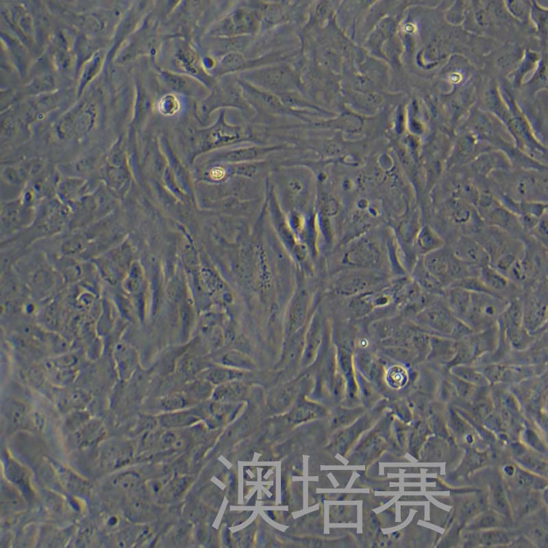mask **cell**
I'll use <instances>...</instances> for the list:
<instances>
[{"label":"cell","instance_id":"1","mask_svg":"<svg viewBox=\"0 0 548 548\" xmlns=\"http://www.w3.org/2000/svg\"><path fill=\"white\" fill-rule=\"evenodd\" d=\"M547 170L517 168L497 170L487 178L493 196L516 201L547 203Z\"/></svg>","mask_w":548,"mask_h":548},{"label":"cell","instance_id":"2","mask_svg":"<svg viewBox=\"0 0 548 548\" xmlns=\"http://www.w3.org/2000/svg\"><path fill=\"white\" fill-rule=\"evenodd\" d=\"M232 75L221 77L208 94L199 100L195 106V116L198 121L204 123L214 111L229 108L250 112L252 108L242 94L238 79H234Z\"/></svg>","mask_w":548,"mask_h":548},{"label":"cell","instance_id":"3","mask_svg":"<svg viewBox=\"0 0 548 548\" xmlns=\"http://www.w3.org/2000/svg\"><path fill=\"white\" fill-rule=\"evenodd\" d=\"M239 79L276 95L298 91L301 88L297 73L283 64L251 68L240 72Z\"/></svg>","mask_w":548,"mask_h":548},{"label":"cell","instance_id":"4","mask_svg":"<svg viewBox=\"0 0 548 548\" xmlns=\"http://www.w3.org/2000/svg\"><path fill=\"white\" fill-rule=\"evenodd\" d=\"M190 134L200 153L214 149L238 143L249 139L247 130L241 126L229 123L225 119V110H221L216 121L203 129H191Z\"/></svg>","mask_w":548,"mask_h":548},{"label":"cell","instance_id":"5","mask_svg":"<svg viewBox=\"0 0 548 548\" xmlns=\"http://www.w3.org/2000/svg\"><path fill=\"white\" fill-rule=\"evenodd\" d=\"M262 18L251 6L236 8L216 22L209 31L213 38H228L250 36L258 32Z\"/></svg>","mask_w":548,"mask_h":548},{"label":"cell","instance_id":"6","mask_svg":"<svg viewBox=\"0 0 548 548\" xmlns=\"http://www.w3.org/2000/svg\"><path fill=\"white\" fill-rule=\"evenodd\" d=\"M509 303L508 299L488 293H472L469 312L464 320L474 332L497 325L498 319Z\"/></svg>","mask_w":548,"mask_h":548},{"label":"cell","instance_id":"7","mask_svg":"<svg viewBox=\"0 0 548 548\" xmlns=\"http://www.w3.org/2000/svg\"><path fill=\"white\" fill-rule=\"evenodd\" d=\"M457 319L447 306L443 296L413 317L415 324L430 335L450 338Z\"/></svg>","mask_w":548,"mask_h":548},{"label":"cell","instance_id":"8","mask_svg":"<svg viewBox=\"0 0 548 548\" xmlns=\"http://www.w3.org/2000/svg\"><path fill=\"white\" fill-rule=\"evenodd\" d=\"M171 60L178 71L177 72L198 79L209 90L215 84L214 76L206 70L199 54L187 41L179 40L177 42L172 53Z\"/></svg>","mask_w":548,"mask_h":548},{"label":"cell","instance_id":"9","mask_svg":"<svg viewBox=\"0 0 548 548\" xmlns=\"http://www.w3.org/2000/svg\"><path fill=\"white\" fill-rule=\"evenodd\" d=\"M95 116L91 103H81L62 117L58 124V133L64 139L81 137L92 128Z\"/></svg>","mask_w":548,"mask_h":548},{"label":"cell","instance_id":"10","mask_svg":"<svg viewBox=\"0 0 548 548\" xmlns=\"http://www.w3.org/2000/svg\"><path fill=\"white\" fill-rule=\"evenodd\" d=\"M242 94L255 110H263L272 114H290L302 119V112L293 111L287 108L275 94L260 89L238 78Z\"/></svg>","mask_w":548,"mask_h":548},{"label":"cell","instance_id":"11","mask_svg":"<svg viewBox=\"0 0 548 548\" xmlns=\"http://www.w3.org/2000/svg\"><path fill=\"white\" fill-rule=\"evenodd\" d=\"M449 247L458 259L471 266L479 269L490 264L487 251L473 236H459Z\"/></svg>","mask_w":548,"mask_h":548},{"label":"cell","instance_id":"12","mask_svg":"<svg viewBox=\"0 0 548 548\" xmlns=\"http://www.w3.org/2000/svg\"><path fill=\"white\" fill-rule=\"evenodd\" d=\"M160 74L166 86L172 93L202 99L210 91L202 82L188 75L162 69Z\"/></svg>","mask_w":548,"mask_h":548},{"label":"cell","instance_id":"13","mask_svg":"<svg viewBox=\"0 0 548 548\" xmlns=\"http://www.w3.org/2000/svg\"><path fill=\"white\" fill-rule=\"evenodd\" d=\"M33 210V208L23 204L20 198L2 205L1 231L12 232L28 225L36 217Z\"/></svg>","mask_w":548,"mask_h":548},{"label":"cell","instance_id":"14","mask_svg":"<svg viewBox=\"0 0 548 548\" xmlns=\"http://www.w3.org/2000/svg\"><path fill=\"white\" fill-rule=\"evenodd\" d=\"M133 449L131 445L122 440H112L105 443L99 453V462L107 470H115L127 464L132 459Z\"/></svg>","mask_w":548,"mask_h":548},{"label":"cell","instance_id":"15","mask_svg":"<svg viewBox=\"0 0 548 548\" xmlns=\"http://www.w3.org/2000/svg\"><path fill=\"white\" fill-rule=\"evenodd\" d=\"M1 460L3 473L8 482L16 488L23 497H31L33 490L28 470L10 456L6 450L2 452Z\"/></svg>","mask_w":548,"mask_h":548},{"label":"cell","instance_id":"16","mask_svg":"<svg viewBox=\"0 0 548 548\" xmlns=\"http://www.w3.org/2000/svg\"><path fill=\"white\" fill-rule=\"evenodd\" d=\"M71 434L75 445L80 449H86L101 443L106 436V431L100 421L90 417Z\"/></svg>","mask_w":548,"mask_h":548},{"label":"cell","instance_id":"17","mask_svg":"<svg viewBox=\"0 0 548 548\" xmlns=\"http://www.w3.org/2000/svg\"><path fill=\"white\" fill-rule=\"evenodd\" d=\"M453 252L450 247L445 245L422 257L426 269L446 288L448 286L447 273Z\"/></svg>","mask_w":548,"mask_h":548},{"label":"cell","instance_id":"18","mask_svg":"<svg viewBox=\"0 0 548 548\" xmlns=\"http://www.w3.org/2000/svg\"><path fill=\"white\" fill-rule=\"evenodd\" d=\"M379 249L368 240L351 247L344 258V263L356 267H372L379 260Z\"/></svg>","mask_w":548,"mask_h":548},{"label":"cell","instance_id":"19","mask_svg":"<svg viewBox=\"0 0 548 548\" xmlns=\"http://www.w3.org/2000/svg\"><path fill=\"white\" fill-rule=\"evenodd\" d=\"M457 350V340L449 337L430 335L429 349L425 360L447 365L454 358Z\"/></svg>","mask_w":548,"mask_h":548},{"label":"cell","instance_id":"20","mask_svg":"<svg viewBox=\"0 0 548 548\" xmlns=\"http://www.w3.org/2000/svg\"><path fill=\"white\" fill-rule=\"evenodd\" d=\"M377 278L367 273L345 275L336 282L334 289L340 295H360L362 291L375 284Z\"/></svg>","mask_w":548,"mask_h":548},{"label":"cell","instance_id":"21","mask_svg":"<svg viewBox=\"0 0 548 548\" xmlns=\"http://www.w3.org/2000/svg\"><path fill=\"white\" fill-rule=\"evenodd\" d=\"M50 460L60 482L68 490L78 495H87L90 493L89 481L57 461Z\"/></svg>","mask_w":548,"mask_h":548},{"label":"cell","instance_id":"22","mask_svg":"<svg viewBox=\"0 0 548 548\" xmlns=\"http://www.w3.org/2000/svg\"><path fill=\"white\" fill-rule=\"evenodd\" d=\"M445 240L430 225H421L414 238L413 246L417 257H423L445 246Z\"/></svg>","mask_w":548,"mask_h":548},{"label":"cell","instance_id":"23","mask_svg":"<svg viewBox=\"0 0 548 548\" xmlns=\"http://www.w3.org/2000/svg\"><path fill=\"white\" fill-rule=\"evenodd\" d=\"M472 293L457 286H449L445 289L443 297L451 312L458 319L464 321L471 303Z\"/></svg>","mask_w":548,"mask_h":548},{"label":"cell","instance_id":"24","mask_svg":"<svg viewBox=\"0 0 548 548\" xmlns=\"http://www.w3.org/2000/svg\"><path fill=\"white\" fill-rule=\"evenodd\" d=\"M101 173L108 188L116 195L122 197L129 184V175L126 166L105 163Z\"/></svg>","mask_w":548,"mask_h":548},{"label":"cell","instance_id":"25","mask_svg":"<svg viewBox=\"0 0 548 548\" xmlns=\"http://www.w3.org/2000/svg\"><path fill=\"white\" fill-rule=\"evenodd\" d=\"M309 303V297L305 290L300 291L290 305L288 316V336L290 338L301 329L305 323Z\"/></svg>","mask_w":548,"mask_h":548},{"label":"cell","instance_id":"26","mask_svg":"<svg viewBox=\"0 0 548 548\" xmlns=\"http://www.w3.org/2000/svg\"><path fill=\"white\" fill-rule=\"evenodd\" d=\"M412 279L425 292L443 296L445 288L426 269L422 257H419L411 271Z\"/></svg>","mask_w":548,"mask_h":548},{"label":"cell","instance_id":"27","mask_svg":"<svg viewBox=\"0 0 548 548\" xmlns=\"http://www.w3.org/2000/svg\"><path fill=\"white\" fill-rule=\"evenodd\" d=\"M477 277L493 293L502 297L504 292L516 286L490 264L479 268Z\"/></svg>","mask_w":548,"mask_h":548},{"label":"cell","instance_id":"28","mask_svg":"<svg viewBox=\"0 0 548 548\" xmlns=\"http://www.w3.org/2000/svg\"><path fill=\"white\" fill-rule=\"evenodd\" d=\"M57 192L60 201L71 204L88 194L86 181L79 177H68L60 182Z\"/></svg>","mask_w":548,"mask_h":548},{"label":"cell","instance_id":"29","mask_svg":"<svg viewBox=\"0 0 548 548\" xmlns=\"http://www.w3.org/2000/svg\"><path fill=\"white\" fill-rule=\"evenodd\" d=\"M91 395L82 389H69L60 393L57 405L65 412L84 410L91 401Z\"/></svg>","mask_w":548,"mask_h":548},{"label":"cell","instance_id":"30","mask_svg":"<svg viewBox=\"0 0 548 548\" xmlns=\"http://www.w3.org/2000/svg\"><path fill=\"white\" fill-rule=\"evenodd\" d=\"M280 146L268 147H248L232 149L216 154L214 159L220 161L239 162L256 160L268 153L280 149Z\"/></svg>","mask_w":548,"mask_h":548},{"label":"cell","instance_id":"31","mask_svg":"<svg viewBox=\"0 0 548 548\" xmlns=\"http://www.w3.org/2000/svg\"><path fill=\"white\" fill-rule=\"evenodd\" d=\"M249 65L251 68L250 60H247L241 52L232 51L222 55L212 71H214V75L221 77L248 70Z\"/></svg>","mask_w":548,"mask_h":548},{"label":"cell","instance_id":"32","mask_svg":"<svg viewBox=\"0 0 548 548\" xmlns=\"http://www.w3.org/2000/svg\"><path fill=\"white\" fill-rule=\"evenodd\" d=\"M114 355L120 377L129 378L132 375L136 364L134 350L129 345L121 342L116 346Z\"/></svg>","mask_w":548,"mask_h":548},{"label":"cell","instance_id":"33","mask_svg":"<svg viewBox=\"0 0 548 548\" xmlns=\"http://www.w3.org/2000/svg\"><path fill=\"white\" fill-rule=\"evenodd\" d=\"M245 375L246 373L244 370L220 365L202 371L199 373V377L207 382L221 384L230 381L239 380Z\"/></svg>","mask_w":548,"mask_h":548},{"label":"cell","instance_id":"34","mask_svg":"<svg viewBox=\"0 0 548 548\" xmlns=\"http://www.w3.org/2000/svg\"><path fill=\"white\" fill-rule=\"evenodd\" d=\"M111 488L125 497L133 496L140 488V480L134 472L118 473L112 476L109 481Z\"/></svg>","mask_w":548,"mask_h":548},{"label":"cell","instance_id":"35","mask_svg":"<svg viewBox=\"0 0 548 548\" xmlns=\"http://www.w3.org/2000/svg\"><path fill=\"white\" fill-rule=\"evenodd\" d=\"M509 346L517 351L530 348L535 342V337L523 326H519L501 332Z\"/></svg>","mask_w":548,"mask_h":548},{"label":"cell","instance_id":"36","mask_svg":"<svg viewBox=\"0 0 548 548\" xmlns=\"http://www.w3.org/2000/svg\"><path fill=\"white\" fill-rule=\"evenodd\" d=\"M321 338L322 327L321 321L318 316H315L312 320L304 340V360H303L304 362L309 363L311 362L321 344Z\"/></svg>","mask_w":548,"mask_h":548},{"label":"cell","instance_id":"37","mask_svg":"<svg viewBox=\"0 0 548 548\" xmlns=\"http://www.w3.org/2000/svg\"><path fill=\"white\" fill-rule=\"evenodd\" d=\"M5 420L14 427H22L29 423V415L27 407L21 402L11 400L4 406Z\"/></svg>","mask_w":548,"mask_h":548},{"label":"cell","instance_id":"38","mask_svg":"<svg viewBox=\"0 0 548 548\" xmlns=\"http://www.w3.org/2000/svg\"><path fill=\"white\" fill-rule=\"evenodd\" d=\"M448 369L452 375L475 386H484L489 383L479 369L472 364H456Z\"/></svg>","mask_w":548,"mask_h":548},{"label":"cell","instance_id":"39","mask_svg":"<svg viewBox=\"0 0 548 548\" xmlns=\"http://www.w3.org/2000/svg\"><path fill=\"white\" fill-rule=\"evenodd\" d=\"M282 103L288 109L293 111H298L303 109H311L312 110L324 112L319 107L312 104L304 98L301 97L297 91L288 92L277 95Z\"/></svg>","mask_w":548,"mask_h":548},{"label":"cell","instance_id":"40","mask_svg":"<svg viewBox=\"0 0 548 548\" xmlns=\"http://www.w3.org/2000/svg\"><path fill=\"white\" fill-rule=\"evenodd\" d=\"M246 389L247 386L244 383L234 380L219 384L214 395L216 399L220 400L236 399L242 396Z\"/></svg>","mask_w":548,"mask_h":548},{"label":"cell","instance_id":"41","mask_svg":"<svg viewBox=\"0 0 548 548\" xmlns=\"http://www.w3.org/2000/svg\"><path fill=\"white\" fill-rule=\"evenodd\" d=\"M89 238L84 234H75L66 238L62 243L61 251L68 256L79 255L88 247Z\"/></svg>","mask_w":548,"mask_h":548},{"label":"cell","instance_id":"42","mask_svg":"<svg viewBox=\"0 0 548 548\" xmlns=\"http://www.w3.org/2000/svg\"><path fill=\"white\" fill-rule=\"evenodd\" d=\"M10 10L11 20L24 34L29 37L33 34V23L29 13L21 5H14Z\"/></svg>","mask_w":548,"mask_h":548},{"label":"cell","instance_id":"43","mask_svg":"<svg viewBox=\"0 0 548 548\" xmlns=\"http://www.w3.org/2000/svg\"><path fill=\"white\" fill-rule=\"evenodd\" d=\"M142 271L137 262H133L123 280V287L129 293H135L139 290L142 283Z\"/></svg>","mask_w":548,"mask_h":548},{"label":"cell","instance_id":"44","mask_svg":"<svg viewBox=\"0 0 548 548\" xmlns=\"http://www.w3.org/2000/svg\"><path fill=\"white\" fill-rule=\"evenodd\" d=\"M181 102L176 94L170 92L164 95L158 103V110L163 116H173L181 110Z\"/></svg>","mask_w":548,"mask_h":548},{"label":"cell","instance_id":"45","mask_svg":"<svg viewBox=\"0 0 548 548\" xmlns=\"http://www.w3.org/2000/svg\"><path fill=\"white\" fill-rule=\"evenodd\" d=\"M386 373L388 382L393 387L400 388L408 382V370L401 364L392 365Z\"/></svg>","mask_w":548,"mask_h":548},{"label":"cell","instance_id":"46","mask_svg":"<svg viewBox=\"0 0 548 548\" xmlns=\"http://www.w3.org/2000/svg\"><path fill=\"white\" fill-rule=\"evenodd\" d=\"M449 286H457L471 293H488L495 295L488 290L477 276L463 278L455 282Z\"/></svg>","mask_w":548,"mask_h":548},{"label":"cell","instance_id":"47","mask_svg":"<svg viewBox=\"0 0 548 548\" xmlns=\"http://www.w3.org/2000/svg\"><path fill=\"white\" fill-rule=\"evenodd\" d=\"M101 60L102 55L100 52H97L95 53L94 56H92L87 62L82 73L81 80L79 82L80 91L84 88L86 83L88 82L89 80H90L96 74L101 66Z\"/></svg>","mask_w":548,"mask_h":548},{"label":"cell","instance_id":"48","mask_svg":"<svg viewBox=\"0 0 548 548\" xmlns=\"http://www.w3.org/2000/svg\"><path fill=\"white\" fill-rule=\"evenodd\" d=\"M547 212L542 216L527 233L530 237L545 247H547Z\"/></svg>","mask_w":548,"mask_h":548},{"label":"cell","instance_id":"49","mask_svg":"<svg viewBox=\"0 0 548 548\" xmlns=\"http://www.w3.org/2000/svg\"><path fill=\"white\" fill-rule=\"evenodd\" d=\"M354 99L356 105L360 108L369 112L377 110L382 102L381 97L376 92L357 93V96Z\"/></svg>","mask_w":548,"mask_h":548},{"label":"cell","instance_id":"50","mask_svg":"<svg viewBox=\"0 0 548 548\" xmlns=\"http://www.w3.org/2000/svg\"><path fill=\"white\" fill-rule=\"evenodd\" d=\"M2 178L11 185H19L27 177L23 167L6 166L2 170Z\"/></svg>","mask_w":548,"mask_h":548},{"label":"cell","instance_id":"51","mask_svg":"<svg viewBox=\"0 0 548 548\" xmlns=\"http://www.w3.org/2000/svg\"><path fill=\"white\" fill-rule=\"evenodd\" d=\"M221 361L223 364L234 369H249L250 361L244 355L238 352L230 351L225 354ZM241 370V369H240Z\"/></svg>","mask_w":548,"mask_h":548},{"label":"cell","instance_id":"52","mask_svg":"<svg viewBox=\"0 0 548 548\" xmlns=\"http://www.w3.org/2000/svg\"><path fill=\"white\" fill-rule=\"evenodd\" d=\"M351 83L354 90L357 93L363 94L376 92L373 82L368 77L356 75L353 77Z\"/></svg>","mask_w":548,"mask_h":548},{"label":"cell","instance_id":"53","mask_svg":"<svg viewBox=\"0 0 548 548\" xmlns=\"http://www.w3.org/2000/svg\"><path fill=\"white\" fill-rule=\"evenodd\" d=\"M78 358L74 355H67L52 362V366L58 369H67L77 363Z\"/></svg>","mask_w":548,"mask_h":548},{"label":"cell","instance_id":"54","mask_svg":"<svg viewBox=\"0 0 548 548\" xmlns=\"http://www.w3.org/2000/svg\"><path fill=\"white\" fill-rule=\"evenodd\" d=\"M52 86L53 80L51 77L50 76H45L36 79L30 84L29 88L33 90V92L36 91L40 92L48 90L49 88H50Z\"/></svg>","mask_w":548,"mask_h":548},{"label":"cell","instance_id":"55","mask_svg":"<svg viewBox=\"0 0 548 548\" xmlns=\"http://www.w3.org/2000/svg\"><path fill=\"white\" fill-rule=\"evenodd\" d=\"M184 403L182 397L179 395H173L165 398L163 401L164 406L166 408H177L182 406Z\"/></svg>","mask_w":548,"mask_h":548},{"label":"cell","instance_id":"56","mask_svg":"<svg viewBox=\"0 0 548 548\" xmlns=\"http://www.w3.org/2000/svg\"><path fill=\"white\" fill-rule=\"evenodd\" d=\"M484 538L486 540L487 543H496L497 542H499L501 540H504V538H506V536L500 533L495 532V533L486 534L484 536Z\"/></svg>","mask_w":548,"mask_h":548}]
</instances>
